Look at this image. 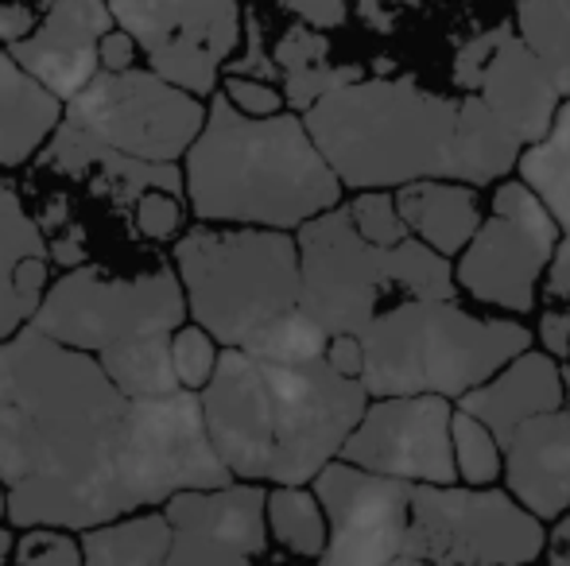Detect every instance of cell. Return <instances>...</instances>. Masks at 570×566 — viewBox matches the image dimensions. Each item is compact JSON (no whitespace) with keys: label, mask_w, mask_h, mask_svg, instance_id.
Returning <instances> with one entry per match:
<instances>
[{"label":"cell","mask_w":570,"mask_h":566,"mask_svg":"<svg viewBox=\"0 0 570 566\" xmlns=\"http://www.w3.org/2000/svg\"><path fill=\"white\" fill-rule=\"evenodd\" d=\"M559 252V221L528 182H501L493 210L458 257L454 284L473 302L509 315L535 307L543 272Z\"/></svg>","instance_id":"11"},{"label":"cell","mask_w":570,"mask_h":566,"mask_svg":"<svg viewBox=\"0 0 570 566\" xmlns=\"http://www.w3.org/2000/svg\"><path fill=\"white\" fill-rule=\"evenodd\" d=\"M98 361L109 380L132 400H156V396H171L183 388L171 361V334H151V338L106 349L98 354Z\"/></svg>","instance_id":"26"},{"label":"cell","mask_w":570,"mask_h":566,"mask_svg":"<svg viewBox=\"0 0 570 566\" xmlns=\"http://www.w3.org/2000/svg\"><path fill=\"white\" fill-rule=\"evenodd\" d=\"M326 346H331V334L307 310L295 307L292 315L276 318L261 338L248 341L245 354L264 357V361H276V365H307V361H323Z\"/></svg>","instance_id":"30"},{"label":"cell","mask_w":570,"mask_h":566,"mask_svg":"<svg viewBox=\"0 0 570 566\" xmlns=\"http://www.w3.org/2000/svg\"><path fill=\"white\" fill-rule=\"evenodd\" d=\"M326 361H331V369H338L342 377H353V380L365 377V346H361L357 334H334L331 346H326Z\"/></svg>","instance_id":"39"},{"label":"cell","mask_w":570,"mask_h":566,"mask_svg":"<svg viewBox=\"0 0 570 566\" xmlns=\"http://www.w3.org/2000/svg\"><path fill=\"white\" fill-rule=\"evenodd\" d=\"M365 346L368 396H443L493 380L509 361L532 349V330L517 318H481L454 299H404L381 310L357 334Z\"/></svg>","instance_id":"5"},{"label":"cell","mask_w":570,"mask_h":566,"mask_svg":"<svg viewBox=\"0 0 570 566\" xmlns=\"http://www.w3.org/2000/svg\"><path fill=\"white\" fill-rule=\"evenodd\" d=\"M350 218L357 226V234L365 237L368 245H381V249H396L407 237V221L396 206V195L389 190H361L350 202Z\"/></svg>","instance_id":"33"},{"label":"cell","mask_w":570,"mask_h":566,"mask_svg":"<svg viewBox=\"0 0 570 566\" xmlns=\"http://www.w3.org/2000/svg\"><path fill=\"white\" fill-rule=\"evenodd\" d=\"M563 400H567V377L556 365V357L540 354V349H528L517 361L504 365L493 380L465 393L458 408L470 411L473 419H481V424L501 438V446H509V438L528 419L559 411Z\"/></svg>","instance_id":"20"},{"label":"cell","mask_w":570,"mask_h":566,"mask_svg":"<svg viewBox=\"0 0 570 566\" xmlns=\"http://www.w3.org/2000/svg\"><path fill=\"white\" fill-rule=\"evenodd\" d=\"M164 516L171 524L167 566H256L268 552V489L256 481L179 493Z\"/></svg>","instance_id":"16"},{"label":"cell","mask_w":570,"mask_h":566,"mask_svg":"<svg viewBox=\"0 0 570 566\" xmlns=\"http://www.w3.org/2000/svg\"><path fill=\"white\" fill-rule=\"evenodd\" d=\"M548 566H570V516H563L548 536Z\"/></svg>","instance_id":"41"},{"label":"cell","mask_w":570,"mask_h":566,"mask_svg":"<svg viewBox=\"0 0 570 566\" xmlns=\"http://www.w3.org/2000/svg\"><path fill=\"white\" fill-rule=\"evenodd\" d=\"M43 8L36 0H0V47H12L28 39L43 23Z\"/></svg>","instance_id":"36"},{"label":"cell","mask_w":570,"mask_h":566,"mask_svg":"<svg viewBox=\"0 0 570 566\" xmlns=\"http://www.w3.org/2000/svg\"><path fill=\"white\" fill-rule=\"evenodd\" d=\"M233 481L203 393L132 400L98 357L31 322L0 341V485L16 532H90Z\"/></svg>","instance_id":"1"},{"label":"cell","mask_w":570,"mask_h":566,"mask_svg":"<svg viewBox=\"0 0 570 566\" xmlns=\"http://www.w3.org/2000/svg\"><path fill=\"white\" fill-rule=\"evenodd\" d=\"M326 54H331V39L318 28H311V23H292L287 31H279L272 59H276L279 82H284L279 90H284L292 113H307L326 93L365 78L361 67H334Z\"/></svg>","instance_id":"23"},{"label":"cell","mask_w":570,"mask_h":566,"mask_svg":"<svg viewBox=\"0 0 570 566\" xmlns=\"http://www.w3.org/2000/svg\"><path fill=\"white\" fill-rule=\"evenodd\" d=\"M303 295L299 307L326 334H361L381 299L404 291L407 299H454V268L431 245L407 237L396 249L368 245L350 218V206L311 218L295 229Z\"/></svg>","instance_id":"7"},{"label":"cell","mask_w":570,"mask_h":566,"mask_svg":"<svg viewBox=\"0 0 570 566\" xmlns=\"http://www.w3.org/2000/svg\"><path fill=\"white\" fill-rule=\"evenodd\" d=\"M311 485L331 524L318 566H392L404 559L415 505L412 481L368 474L338 458Z\"/></svg>","instance_id":"13"},{"label":"cell","mask_w":570,"mask_h":566,"mask_svg":"<svg viewBox=\"0 0 570 566\" xmlns=\"http://www.w3.org/2000/svg\"><path fill=\"white\" fill-rule=\"evenodd\" d=\"M268 536L299 559H323L331 524L323 500L307 485H272L268 489Z\"/></svg>","instance_id":"27"},{"label":"cell","mask_w":570,"mask_h":566,"mask_svg":"<svg viewBox=\"0 0 570 566\" xmlns=\"http://www.w3.org/2000/svg\"><path fill=\"white\" fill-rule=\"evenodd\" d=\"M171 265L187 291L190 322L229 349H245L299 307V241L284 229L195 221L171 245Z\"/></svg>","instance_id":"6"},{"label":"cell","mask_w":570,"mask_h":566,"mask_svg":"<svg viewBox=\"0 0 570 566\" xmlns=\"http://www.w3.org/2000/svg\"><path fill=\"white\" fill-rule=\"evenodd\" d=\"M222 93L240 109L245 117H279L287 113V98L276 82H264V78H240L226 75L222 78Z\"/></svg>","instance_id":"35"},{"label":"cell","mask_w":570,"mask_h":566,"mask_svg":"<svg viewBox=\"0 0 570 566\" xmlns=\"http://www.w3.org/2000/svg\"><path fill=\"white\" fill-rule=\"evenodd\" d=\"M222 341L214 338L206 326L198 322H183L179 330L171 334V361H175V377L187 393H203L214 380L222 361Z\"/></svg>","instance_id":"32"},{"label":"cell","mask_w":570,"mask_h":566,"mask_svg":"<svg viewBox=\"0 0 570 566\" xmlns=\"http://www.w3.org/2000/svg\"><path fill=\"white\" fill-rule=\"evenodd\" d=\"M454 461H458V477L470 489H489L504 469L501 438L462 408L454 411Z\"/></svg>","instance_id":"31"},{"label":"cell","mask_w":570,"mask_h":566,"mask_svg":"<svg viewBox=\"0 0 570 566\" xmlns=\"http://www.w3.org/2000/svg\"><path fill=\"white\" fill-rule=\"evenodd\" d=\"M12 524H0V555H8L16 547V536H12Z\"/></svg>","instance_id":"42"},{"label":"cell","mask_w":570,"mask_h":566,"mask_svg":"<svg viewBox=\"0 0 570 566\" xmlns=\"http://www.w3.org/2000/svg\"><path fill=\"white\" fill-rule=\"evenodd\" d=\"M82 552L86 566H167L171 524L164 508L125 516V520L82 532Z\"/></svg>","instance_id":"25"},{"label":"cell","mask_w":570,"mask_h":566,"mask_svg":"<svg viewBox=\"0 0 570 566\" xmlns=\"http://www.w3.org/2000/svg\"><path fill=\"white\" fill-rule=\"evenodd\" d=\"M62 117L67 101L55 98L0 47V171L31 163L59 132Z\"/></svg>","instance_id":"21"},{"label":"cell","mask_w":570,"mask_h":566,"mask_svg":"<svg viewBox=\"0 0 570 566\" xmlns=\"http://www.w3.org/2000/svg\"><path fill=\"white\" fill-rule=\"evenodd\" d=\"M548 547L543 520L504 489L415 485L407 559L431 566H528Z\"/></svg>","instance_id":"9"},{"label":"cell","mask_w":570,"mask_h":566,"mask_svg":"<svg viewBox=\"0 0 570 566\" xmlns=\"http://www.w3.org/2000/svg\"><path fill=\"white\" fill-rule=\"evenodd\" d=\"M454 82L465 93H478L528 148L556 129L563 109V93L551 70L512 28H489L473 36L454 59Z\"/></svg>","instance_id":"15"},{"label":"cell","mask_w":570,"mask_h":566,"mask_svg":"<svg viewBox=\"0 0 570 566\" xmlns=\"http://www.w3.org/2000/svg\"><path fill=\"white\" fill-rule=\"evenodd\" d=\"M524 140L478 98H458V137H454V179L470 187H489L520 167Z\"/></svg>","instance_id":"24"},{"label":"cell","mask_w":570,"mask_h":566,"mask_svg":"<svg viewBox=\"0 0 570 566\" xmlns=\"http://www.w3.org/2000/svg\"><path fill=\"white\" fill-rule=\"evenodd\" d=\"M287 566H307V563H287Z\"/></svg>","instance_id":"47"},{"label":"cell","mask_w":570,"mask_h":566,"mask_svg":"<svg viewBox=\"0 0 570 566\" xmlns=\"http://www.w3.org/2000/svg\"><path fill=\"white\" fill-rule=\"evenodd\" d=\"M454 411L443 396H389L365 408L342 461L412 485H454Z\"/></svg>","instance_id":"14"},{"label":"cell","mask_w":570,"mask_h":566,"mask_svg":"<svg viewBox=\"0 0 570 566\" xmlns=\"http://www.w3.org/2000/svg\"><path fill=\"white\" fill-rule=\"evenodd\" d=\"M368 408V388L331 361L276 365L222 349L203 388L206 430L237 481L311 485L342 458L345 438Z\"/></svg>","instance_id":"2"},{"label":"cell","mask_w":570,"mask_h":566,"mask_svg":"<svg viewBox=\"0 0 570 566\" xmlns=\"http://www.w3.org/2000/svg\"><path fill=\"white\" fill-rule=\"evenodd\" d=\"M210 101L159 78L151 67L101 70L75 101H67L62 121L90 132L94 140L148 159V163H183L206 129Z\"/></svg>","instance_id":"10"},{"label":"cell","mask_w":570,"mask_h":566,"mask_svg":"<svg viewBox=\"0 0 570 566\" xmlns=\"http://www.w3.org/2000/svg\"><path fill=\"white\" fill-rule=\"evenodd\" d=\"M520 175L570 237V98L559 109L556 129L520 156Z\"/></svg>","instance_id":"28"},{"label":"cell","mask_w":570,"mask_h":566,"mask_svg":"<svg viewBox=\"0 0 570 566\" xmlns=\"http://www.w3.org/2000/svg\"><path fill=\"white\" fill-rule=\"evenodd\" d=\"M159 78L210 101L245 39L240 0H109Z\"/></svg>","instance_id":"12"},{"label":"cell","mask_w":570,"mask_h":566,"mask_svg":"<svg viewBox=\"0 0 570 566\" xmlns=\"http://www.w3.org/2000/svg\"><path fill=\"white\" fill-rule=\"evenodd\" d=\"M517 31L551 70L559 93L570 98V0H520Z\"/></svg>","instance_id":"29"},{"label":"cell","mask_w":570,"mask_h":566,"mask_svg":"<svg viewBox=\"0 0 570 566\" xmlns=\"http://www.w3.org/2000/svg\"><path fill=\"white\" fill-rule=\"evenodd\" d=\"M98 54H101V70H109V75H120V70H136V62L144 59L136 36L120 28V23H117L114 31H109L106 39H101V51Z\"/></svg>","instance_id":"38"},{"label":"cell","mask_w":570,"mask_h":566,"mask_svg":"<svg viewBox=\"0 0 570 566\" xmlns=\"http://www.w3.org/2000/svg\"><path fill=\"white\" fill-rule=\"evenodd\" d=\"M284 8L318 31L342 28L345 16H350V0H284Z\"/></svg>","instance_id":"37"},{"label":"cell","mask_w":570,"mask_h":566,"mask_svg":"<svg viewBox=\"0 0 570 566\" xmlns=\"http://www.w3.org/2000/svg\"><path fill=\"white\" fill-rule=\"evenodd\" d=\"M51 241L28 214L12 179L0 175V341L36 318L51 291Z\"/></svg>","instance_id":"18"},{"label":"cell","mask_w":570,"mask_h":566,"mask_svg":"<svg viewBox=\"0 0 570 566\" xmlns=\"http://www.w3.org/2000/svg\"><path fill=\"white\" fill-rule=\"evenodd\" d=\"M190 322L187 291L171 260L132 276L98 265H75L51 284L31 326L82 354H106L151 334H175Z\"/></svg>","instance_id":"8"},{"label":"cell","mask_w":570,"mask_h":566,"mask_svg":"<svg viewBox=\"0 0 570 566\" xmlns=\"http://www.w3.org/2000/svg\"><path fill=\"white\" fill-rule=\"evenodd\" d=\"M117 28L109 0H55L28 39L4 47L59 101H75L101 75V39Z\"/></svg>","instance_id":"17"},{"label":"cell","mask_w":570,"mask_h":566,"mask_svg":"<svg viewBox=\"0 0 570 566\" xmlns=\"http://www.w3.org/2000/svg\"><path fill=\"white\" fill-rule=\"evenodd\" d=\"M16 566H86L82 536L67 528H23L12 547Z\"/></svg>","instance_id":"34"},{"label":"cell","mask_w":570,"mask_h":566,"mask_svg":"<svg viewBox=\"0 0 570 566\" xmlns=\"http://www.w3.org/2000/svg\"><path fill=\"white\" fill-rule=\"evenodd\" d=\"M392 566H431V563H423V559H407V555H404V559L392 563Z\"/></svg>","instance_id":"43"},{"label":"cell","mask_w":570,"mask_h":566,"mask_svg":"<svg viewBox=\"0 0 570 566\" xmlns=\"http://www.w3.org/2000/svg\"><path fill=\"white\" fill-rule=\"evenodd\" d=\"M548 299L556 302H570V237L559 241V252L551 260V272H548Z\"/></svg>","instance_id":"40"},{"label":"cell","mask_w":570,"mask_h":566,"mask_svg":"<svg viewBox=\"0 0 570 566\" xmlns=\"http://www.w3.org/2000/svg\"><path fill=\"white\" fill-rule=\"evenodd\" d=\"M8 516V497H4V485H0V520Z\"/></svg>","instance_id":"44"},{"label":"cell","mask_w":570,"mask_h":566,"mask_svg":"<svg viewBox=\"0 0 570 566\" xmlns=\"http://www.w3.org/2000/svg\"><path fill=\"white\" fill-rule=\"evenodd\" d=\"M509 493L540 520H563L570 508V411L528 419L504 446Z\"/></svg>","instance_id":"19"},{"label":"cell","mask_w":570,"mask_h":566,"mask_svg":"<svg viewBox=\"0 0 570 566\" xmlns=\"http://www.w3.org/2000/svg\"><path fill=\"white\" fill-rule=\"evenodd\" d=\"M396 206L415 241L431 245L439 257H462L481 229L478 187L454 179H420L396 190Z\"/></svg>","instance_id":"22"},{"label":"cell","mask_w":570,"mask_h":566,"mask_svg":"<svg viewBox=\"0 0 570 566\" xmlns=\"http://www.w3.org/2000/svg\"><path fill=\"white\" fill-rule=\"evenodd\" d=\"M190 218L206 226L292 229L334 210L342 179L303 113L245 117L226 93H214L206 129L183 159Z\"/></svg>","instance_id":"3"},{"label":"cell","mask_w":570,"mask_h":566,"mask_svg":"<svg viewBox=\"0 0 570 566\" xmlns=\"http://www.w3.org/2000/svg\"><path fill=\"white\" fill-rule=\"evenodd\" d=\"M303 121L350 190L454 179L458 101L412 78H357L315 101Z\"/></svg>","instance_id":"4"},{"label":"cell","mask_w":570,"mask_h":566,"mask_svg":"<svg viewBox=\"0 0 570 566\" xmlns=\"http://www.w3.org/2000/svg\"><path fill=\"white\" fill-rule=\"evenodd\" d=\"M563 377H567V404H570V369L563 373Z\"/></svg>","instance_id":"45"},{"label":"cell","mask_w":570,"mask_h":566,"mask_svg":"<svg viewBox=\"0 0 570 566\" xmlns=\"http://www.w3.org/2000/svg\"><path fill=\"white\" fill-rule=\"evenodd\" d=\"M0 566H8V555H0Z\"/></svg>","instance_id":"46"}]
</instances>
